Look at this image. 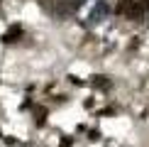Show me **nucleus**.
I'll return each mask as SVG.
<instances>
[{"instance_id": "obj_1", "label": "nucleus", "mask_w": 149, "mask_h": 147, "mask_svg": "<svg viewBox=\"0 0 149 147\" xmlns=\"http://www.w3.org/2000/svg\"><path fill=\"white\" fill-rule=\"evenodd\" d=\"M115 12L120 17H127V20H137V17H142V5L139 0H120V3L115 5Z\"/></svg>"}]
</instances>
